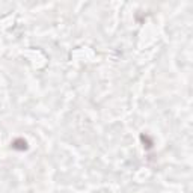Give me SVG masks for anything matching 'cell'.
Instances as JSON below:
<instances>
[{
  "label": "cell",
  "mask_w": 193,
  "mask_h": 193,
  "mask_svg": "<svg viewBox=\"0 0 193 193\" xmlns=\"http://www.w3.org/2000/svg\"><path fill=\"white\" fill-rule=\"evenodd\" d=\"M12 148L14 150H18V151H24L27 148V142L24 140V139H15L12 142Z\"/></svg>",
  "instance_id": "cell-1"
},
{
  "label": "cell",
  "mask_w": 193,
  "mask_h": 193,
  "mask_svg": "<svg viewBox=\"0 0 193 193\" xmlns=\"http://www.w3.org/2000/svg\"><path fill=\"white\" fill-rule=\"evenodd\" d=\"M140 139H142V142H143V143H147V145H145L147 148H151V147H152V140H151L148 136H142Z\"/></svg>",
  "instance_id": "cell-2"
}]
</instances>
